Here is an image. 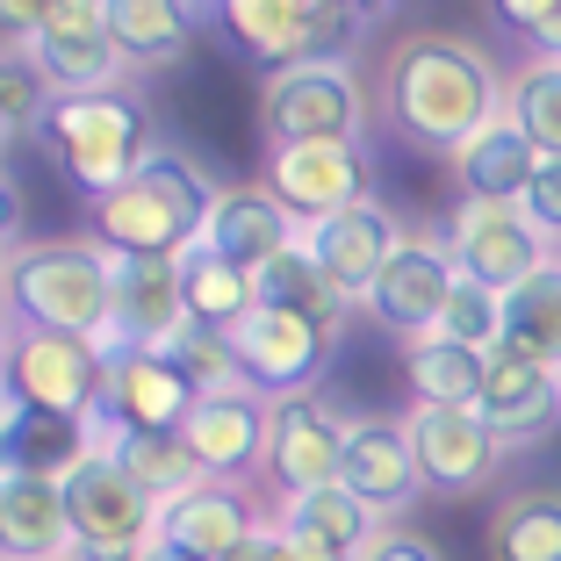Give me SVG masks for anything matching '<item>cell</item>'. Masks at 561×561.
<instances>
[{
  "label": "cell",
  "mask_w": 561,
  "mask_h": 561,
  "mask_svg": "<svg viewBox=\"0 0 561 561\" xmlns=\"http://www.w3.org/2000/svg\"><path fill=\"white\" fill-rule=\"evenodd\" d=\"M44 151L58 165V181L80 202H101L130 181L137 165L159 151L151 137V108L130 94V87H101V94H58L44 108Z\"/></svg>",
  "instance_id": "4"
},
{
  "label": "cell",
  "mask_w": 561,
  "mask_h": 561,
  "mask_svg": "<svg viewBox=\"0 0 561 561\" xmlns=\"http://www.w3.org/2000/svg\"><path fill=\"white\" fill-rule=\"evenodd\" d=\"M0 490H8V468H0Z\"/></svg>",
  "instance_id": "49"
},
{
  "label": "cell",
  "mask_w": 561,
  "mask_h": 561,
  "mask_svg": "<svg viewBox=\"0 0 561 561\" xmlns=\"http://www.w3.org/2000/svg\"><path fill=\"white\" fill-rule=\"evenodd\" d=\"M454 288H461V266H454L446 238L411 231V238L397 245V260L381 266V280L367 288L360 310L375 317L389 339L417 346V339H432V331H439V317H446V302H454Z\"/></svg>",
  "instance_id": "13"
},
{
  "label": "cell",
  "mask_w": 561,
  "mask_h": 561,
  "mask_svg": "<svg viewBox=\"0 0 561 561\" xmlns=\"http://www.w3.org/2000/svg\"><path fill=\"white\" fill-rule=\"evenodd\" d=\"M403 224H397V209H381L375 195L367 202H353V209H339L331 224H317V231H302V245H310V260L331 274V288L346 302H367V288L381 280V266L397 260V245H403Z\"/></svg>",
  "instance_id": "19"
},
{
  "label": "cell",
  "mask_w": 561,
  "mask_h": 561,
  "mask_svg": "<svg viewBox=\"0 0 561 561\" xmlns=\"http://www.w3.org/2000/svg\"><path fill=\"white\" fill-rule=\"evenodd\" d=\"M108 36H116L123 66L130 72H159L173 66L195 36V15L173 8V0H108Z\"/></svg>",
  "instance_id": "31"
},
{
  "label": "cell",
  "mask_w": 561,
  "mask_h": 561,
  "mask_svg": "<svg viewBox=\"0 0 561 561\" xmlns=\"http://www.w3.org/2000/svg\"><path fill=\"white\" fill-rule=\"evenodd\" d=\"M439 339H454V346H468V353H496L504 346V296L461 280L454 302H446V317H439Z\"/></svg>",
  "instance_id": "35"
},
{
  "label": "cell",
  "mask_w": 561,
  "mask_h": 561,
  "mask_svg": "<svg viewBox=\"0 0 561 561\" xmlns=\"http://www.w3.org/2000/svg\"><path fill=\"white\" fill-rule=\"evenodd\" d=\"M274 526L310 533V540H324L331 554H346V561H367V547L389 533V526H381V518L360 504V496H346L339 482H331V490H310V496H280Z\"/></svg>",
  "instance_id": "30"
},
{
  "label": "cell",
  "mask_w": 561,
  "mask_h": 561,
  "mask_svg": "<svg viewBox=\"0 0 561 561\" xmlns=\"http://www.w3.org/2000/svg\"><path fill=\"white\" fill-rule=\"evenodd\" d=\"M8 417H15V403H0V432H8Z\"/></svg>",
  "instance_id": "47"
},
{
  "label": "cell",
  "mask_w": 561,
  "mask_h": 561,
  "mask_svg": "<svg viewBox=\"0 0 561 561\" xmlns=\"http://www.w3.org/2000/svg\"><path fill=\"white\" fill-rule=\"evenodd\" d=\"M482 547L490 561H561V482H526L496 496Z\"/></svg>",
  "instance_id": "26"
},
{
  "label": "cell",
  "mask_w": 561,
  "mask_h": 561,
  "mask_svg": "<svg viewBox=\"0 0 561 561\" xmlns=\"http://www.w3.org/2000/svg\"><path fill=\"white\" fill-rule=\"evenodd\" d=\"M367 116V80L353 66H288L260 87L266 145H360Z\"/></svg>",
  "instance_id": "6"
},
{
  "label": "cell",
  "mask_w": 561,
  "mask_h": 561,
  "mask_svg": "<svg viewBox=\"0 0 561 561\" xmlns=\"http://www.w3.org/2000/svg\"><path fill=\"white\" fill-rule=\"evenodd\" d=\"M504 346L540 367H561V252L504 296Z\"/></svg>",
  "instance_id": "33"
},
{
  "label": "cell",
  "mask_w": 561,
  "mask_h": 561,
  "mask_svg": "<svg viewBox=\"0 0 561 561\" xmlns=\"http://www.w3.org/2000/svg\"><path fill=\"white\" fill-rule=\"evenodd\" d=\"M454 187H461V202H512L518 209V195L533 187V173H540V151L526 145V137L512 130V123L496 116L482 137H468L461 151H454Z\"/></svg>",
  "instance_id": "25"
},
{
  "label": "cell",
  "mask_w": 561,
  "mask_h": 561,
  "mask_svg": "<svg viewBox=\"0 0 561 561\" xmlns=\"http://www.w3.org/2000/svg\"><path fill=\"white\" fill-rule=\"evenodd\" d=\"M101 375H108V346H94V339L15 331V353H8V403H15V411H36V417H66V425H94Z\"/></svg>",
  "instance_id": "7"
},
{
  "label": "cell",
  "mask_w": 561,
  "mask_h": 561,
  "mask_svg": "<svg viewBox=\"0 0 561 561\" xmlns=\"http://www.w3.org/2000/svg\"><path fill=\"white\" fill-rule=\"evenodd\" d=\"M8 353H15V331H8V310H0V403H8Z\"/></svg>",
  "instance_id": "43"
},
{
  "label": "cell",
  "mask_w": 561,
  "mask_h": 561,
  "mask_svg": "<svg viewBox=\"0 0 561 561\" xmlns=\"http://www.w3.org/2000/svg\"><path fill=\"white\" fill-rule=\"evenodd\" d=\"M80 533H72L66 476H22L8 468L0 490V561H72Z\"/></svg>",
  "instance_id": "23"
},
{
  "label": "cell",
  "mask_w": 561,
  "mask_h": 561,
  "mask_svg": "<svg viewBox=\"0 0 561 561\" xmlns=\"http://www.w3.org/2000/svg\"><path fill=\"white\" fill-rule=\"evenodd\" d=\"M44 108H50V87L44 72L30 66V50L22 44H0V123L8 130H44Z\"/></svg>",
  "instance_id": "36"
},
{
  "label": "cell",
  "mask_w": 561,
  "mask_h": 561,
  "mask_svg": "<svg viewBox=\"0 0 561 561\" xmlns=\"http://www.w3.org/2000/svg\"><path fill=\"white\" fill-rule=\"evenodd\" d=\"M490 15L512 36H526L533 58H561V0H496Z\"/></svg>",
  "instance_id": "37"
},
{
  "label": "cell",
  "mask_w": 561,
  "mask_h": 561,
  "mask_svg": "<svg viewBox=\"0 0 561 561\" xmlns=\"http://www.w3.org/2000/svg\"><path fill=\"white\" fill-rule=\"evenodd\" d=\"M476 417L496 432V446H540L547 432L561 425V367H540L526 353L496 346L490 367H482V397H476Z\"/></svg>",
  "instance_id": "18"
},
{
  "label": "cell",
  "mask_w": 561,
  "mask_h": 561,
  "mask_svg": "<svg viewBox=\"0 0 561 561\" xmlns=\"http://www.w3.org/2000/svg\"><path fill=\"white\" fill-rule=\"evenodd\" d=\"M15 331H66L108 346L116 331V260L94 238H44V245L8 252V302Z\"/></svg>",
  "instance_id": "3"
},
{
  "label": "cell",
  "mask_w": 561,
  "mask_h": 561,
  "mask_svg": "<svg viewBox=\"0 0 561 561\" xmlns=\"http://www.w3.org/2000/svg\"><path fill=\"white\" fill-rule=\"evenodd\" d=\"M8 145H15V130H8V123H0V151H8Z\"/></svg>",
  "instance_id": "48"
},
{
  "label": "cell",
  "mask_w": 561,
  "mask_h": 561,
  "mask_svg": "<svg viewBox=\"0 0 561 561\" xmlns=\"http://www.w3.org/2000/svg\"><path fill=\"white\" fill-rule=\"evenodd\" d=\"M518 216H526V224L547 238V245H561V159H540L533 187L518 195Z\"/></svg>",
  "instance_id": "38"
},
{
  "label": "cell",
  "mask_w": 561,
  "mask_h": 561,
  "mask_svg": "<svg viewBox=\"0 0 561 561\" xmlns=\"http://www.w3.org/2000/svg\"><path fill=\"white\" fill-rule=\"evenodd\" d=\"M231 44L252 66L288 72V66H353V36L360 15L353 8H310V0H231L216 8Z\"/></svg>",
  "instance_id": "5"
},
{
  "label": "cell",
  "mask_w": 561,
  "mask_h": 561,
  "mask_svg": "<svg viewBox=\"0 0 561 561\" xmlns=\"http://www.w3.org/2000/svg\"><path fill=\"white\" fill-rule=\"evenodd\" d=\"M367 108L381 116V130H397L411 151L454 159L468 137H482L504 116V72L461 30H403L375 58Z\"/></svg>",
  "instance_id": "1"
},
{
  "label": "cell",
  "mask_w": 561,
  "mask_h": 561,
  "mask_svg": "<svg viewBox=\"0 0 561 561\" xmlns=\"http://www.w3.org/2000/svg\"><path fill=\"white\" fill-rule=\"evenodd\" d=\"M367 561H446V547L432 540V533H411V526H389L375 547H367Z\"/></svg>",
  "instance_id": "39"
},
{
  "label": "cell",
  "mask_w": 561,
  "mask_h": 561,
  "mask_svg": "<svg viewBox=\"0 0 561 561\" xmlns=\"http://www.w3.org/2000/svg\"><path fill=\"white\" fill-rule=\"evenodd\" d=\"M339 490L360 496L381 526H397V518L417 504V490H425L411 425H403V417H353L346 454H339Z\"/></svg>",
  "instance_id": "16"
},
{
  "label": "cell",
  "mask_w": 561,
  "mask_h": 561,
  "mask_svg": "<svg viewBox=\"0 0 561 561\" xmlns=\"http://www.w3.org/2000/svg\"><path fill=\"white\" fill-rule=\"evenodd\" d=\"M266 425H274V403L260 389H216V397H195L181 439L195 454L202 482H245L252 468L266 461Z\"/></svg>",
  "instance_id": "17"
},
{
  "label": "cell",
  "mask_w": 561,
  "mask_h": 561,
  "mask_svg": "<svg viewBox=\"0 0 561 561\" xmlns=\"http://www.w3.org/2000/svg\"><path fill=\"white\" fill-rule=\"evenodd\" d=\"M187 296L181 260H116V331L108 346L123 353H173L187 339Z\"/></svg>",
  "instance_id": "20"
},
{
  "label": "cell",
  "mask_w": 561,
  "mask_h": 561,
  "mask_svg": "<svg viewBox=\"0 0 561 561\" xmlns=\"http://www.w3.org/2000/svg\"><path fill=\"white\" fill-rule=\"evenodd\" d=\"M15 231H22V195H15V181L0 173V245H8Z\"/></svg>",
  "instance_id": "41"
},
{
  "label": "cell",
  "mask_w": 561,
  "mask_h": 561,
  "mask_svg": "<svg viewBox=\"0 0 561 561\" xmlns=\"http://www.w3.org/2000/svg\"><path fill=\"white\" fill-rule=\"evenodd\" d=\"M252 288H260L266 310H288V317L324 324V331H339V324H346V310H353V302L331 288V274L310 260V245H288L274 266H260V274H252Z\"/></svg>",
  "instance_id": "32"
},
{
  "label": "cell",
  "mask_w": 561,
  "mask_h": 561,
  "mask_svg": "<svg viewBox=\"0 0 561 561\" xmlns=\"http://www.w3.org/2000/svg\"><path fill=\"white\" fill-rule=\"evenodd\" d=\"M181 296H187V324L216 331V339H231V331L260 310L252 274H245V266H231L224 252H209V245L181 252Z\"/></svg>",
  "instance_id": "27"
},
{
  "label": "cell",
  "mask_w": 561,
  "mask_h": 561,
  "mask_svg": "<svg viewBox=\"0 0 561 561\" xmlns=\"http://www.w3.org/2000/svg\"><path fill=\"white\" fill-rule=\"evenodd\" d=\"M411 425V446H417V476H425V490H482V482L496 476V461H504V446H496V432L482 425L476 411H411L403 417Z\"/></svg>",
  "instance_id": "21"
},
{
  "label": "cell",
  "mask_w": 561,
  "mask_h": 561,
  "mask_svg": "<svg viewBox=\"0 0 561 561\" xmlns=\"http://www.w3.org/2000/svg\"><path fill=\"white\" fill-rule=\"evenodd\" d=\"M187 411H195V381L181 375L173 353H123V346H108L94 425H108V432H181Z\"/></svg>",
  "instance_id": "15"
},
{
  "label": "cell",
  "mask_w": 561,
  "mask_h": 561,
  "mask_svg": "<svg viewBox=\"0 0 561 561\" xmlns=\"http://www.w3.org/2000/svg\"><path fill=\"white\" fill-rule=\"evenodd\" d=\"M231 561H280V547H274V526H266L260 540H245V547H238Z\"/></svg>",
  "instance_id": "42"
},
{
  "label": "cell",
  "mask_w": 561,
  "mask_h": 561,
  "mask_svg": "<svg viewBox=\"0 0 561 561\" xmlns=\"http://www.w3.org/2000/svg\"><path fill=\"white\" fill-rule=\"evenodd\" d=\"M94 439L108 446L123 476H130L145 496H159V504H173V496H187L202 482V468H195V454H187L181 432H108V425H94Z\"/></svg>",
  "instance_id": "29"
},
{
  "label": "cell",
  "mask_w": 561,
  "mask_h": 561,
  "mask_svg": "<svg viewBox=\"0 0 561 561\" xmlns=\"http://www.w3.org/2000/svg\"><path fill=\"white\" fill-rule=\"evenodd\" d=\"M504 123L540 159H561V58H526L518 72H504Z\"/></svg>",
  "instance_id": "34"
},
{
  "label": "cell",
  "mask_w": 561,
  "mask_h": 561,
  "mask_svg": "<svg viewBox=\"0 0 561 561\" xmlns=\"http://www.w3.org/2000/svg\"><path fill=\"white\" fill-rule=\"evenodd\" d=\"M353 417L324 397V389H302V397L274 403V425H266V461L260 476L274 482L280 496H310L339 482V454H346Z\"/></svg>",
  "instance_id": "12"
},
{
  "label": "cell",
  "mask_w": 561,
  "mask_h": 561,
  "mask_svg": "<svg viewBox=\"0 0 561 561\" xmlns=\"http://www.w3.org/2000/svg\"><path fill=\"white\" fill-rule=\"evenodd\" d=\"M145 561H202V554H187V547H165V540H151V547H145Z\"/></svg>",
  "instance_id": "44"
},
{
  "label": "cell",
  "mask_w": 561,
  "mask_h": 561,
  "mask_svg": "<svg viewBox=\"0 0 561 561\" xmlns=\"http://www.w3.org/2000/svg\"><path fill=\"white\" fill-rule=\"evenodd\" d=\"M216 209V181L181 145H159L116 195L87 202V238L108 260H181L202 245V224Z\"/></svg>",
  "instance_id": "2"
},
{
  "label": "cell",
  "mask_w": 561,
  "mask_h": 561,
  "mask_svg": "<svg viewBox=\"0 0 561 561\" xmlns=\"http://www.w3.org/2000/svg\"><path fill=\"white\" fill-rule=\"evenodd\" d=\"M72 561H145V554H72Z\"/></svg>",
  "instance_id": "45"
},
{
  "label": "cell",
  "mask_w": 561,
  "mask_h": 561,
  "mask_svg": "<svg viewBox=\"0 0 561 561\" xmlns=\"http://www.w3.org/2000/svg\"><path fill=\"white\" fill-rule=\"evenodd\" d=\"M66 504L80 554H145L159 540V496L137 490L101 439H87V454L66 468Z\"/></svg>",
  "instance_id": "8"
},
{
  "label": "cell",
  "mask_w": 561,
  "mask_h": 561,
  "mask_svg": "<svg viewBox=\"0 0 561 561\" xmlns=\"http://www.w3.org/2000/svg\"><path fill=\"white\" fill-rule=\"evenodd\" d=\"M202 245L224 252V260L245 266V274H260V266H274L288 245H302V231H296V216L252 181V187H216V209H209V224H202Z\"/></svg>",
  "instance_id": "24"
},
{
  "label": "cell",
  "mask_w": 561,
  "mask_h": 561,
  "mask_svg": "<svg viewBox=\"0 0 561 561\" xmlns=\"http://www.w3.org/2000/svg\"><path fill=\"white\" fill-rule=\"evenodd\" d=\"M260 504L245 496V482H195L187 496L159 504V540L187 547L202 561H231L245 540H260Z\"/></svg>",
  "instance_id": "22"
},
{
  "label": "cell",
  "mask_w": 561,
  "mask_h": 561,
  "mask_svg": "<svg viewBox=\"0 0 561 561\" xmlns=\"http://www.w3.org/2000/svg\"><path fill=\"white\" fill-rule=\"evenodd\" d=\"M0 302H8V252H0Z\"/></svg>",
  "instance_id": "46"
},
{
  "label": "cell",
  "mask_w": 561,
  "mask_h": 561,
  "mask_svg": "<svg viewBox=\"0 0 561 561\" xmlns=\"http://www.w3.org/2000/svg\"><path fill=\"white\" fill-rule=\"evenodd\" d=\"M439 238H446V252H454V266H461V280H476L490 296H512L526 274H540V266L554 260V245L533 231L512 202H454Z\"/></svg>",
  "instance_id": "11"
},
{
  "label": "cell",
  "mask_w": 561,
  "mask_h": 561,
  "mask_svg": "<svg viewBox=\"0 0 561 561\" xmlns=\"http://www.w3.org/2000/svg\"><path fill=\"white\" fill-rule=\"evenodd\" d=\"M274 547H280V561H346V554H331L324 540H310V533H296V526H274Z\"/></svg>",
  "instance_id": "40"
},
{
  "label": "cell",
  "mask_w": 561,
  "mask_h": 561,
  "mask_svg": "<svg viewBox=\"0 0 561 561\" xmlns=\"http://www.w3.org/2000/svg\"><path fill=\"white\" fill-rule=\"evenodd\" d=\"M367 145H266V165H260V187L296 216V231H317L331 224L339 209L367 202Z\"/></svg>",
  "instance_id": "10"
},
{
  "label": "cell",
  "mask_w": 561,
  "mask_h": 561,
  "mask_svg": "<svg viewBox=\"0 0 561 561\" xmlns=\"http://www.w3.org/2000/svg\"><path fill=\"white\" fill-rule=\"evenodd\" d=\"M331 353H339V331L302 324V317H288V310H266V302L231 331L238 375H245V389H260L266 403L317 389V381H324V367H331Z\"/></svg>",
  "instance_id": "14"
},
{
  "label": "cell",
  "mask_w": 561,
  "mask_h": 561,
  "mask_svg": "<svg viewBox=\"0 0 561 561\" xmlns=\"http://www.w3.org/2000/svg\"><path fill=\"white\" fill-rule=\"evenodd\" d=\"M30 66L44 72L50 101L58 94H101V87H123V50L108 36V0H50L44 22H36L30 44Z\"/></svg>",
  "instance_id": "9"
},
{
  "label": "cell",
  "mask_w": 561,
  "mask_h": 561,
  "mask_svg": "<svg viewBox=\"0 0 561 561\" xmlns=\"http://www.w3.org/2000/svg\"><path fill=\"white\" fill-rule=\"evenodd\" d=\"M482 367H490V353H468L454 339H439V331L417 339V346H403V381H411L417 411H476Z\"/></svg>",
  "instance_id": "28"
}]
</instances>
